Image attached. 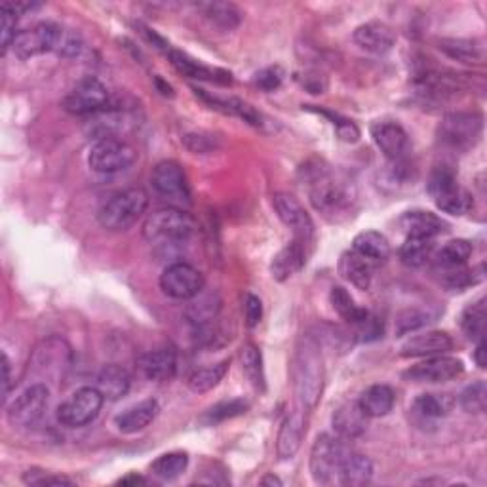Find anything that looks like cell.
Instances as JSON below:
<instances>
[{"mask_svg":"<svg viewBox=\"0 0 487 487\" xmlns=\"http://www.w3.org/2000/svg\"><path fill=\"white\" fill-rule=\"evenodd\" d=\"M149 196L141 187H130L111 194L98 209V221L103 229L122 232L134 227L137 219L147 212Z\"/></svg>","mask_w":487,"mask_h":487,"instance_id":"cell-4","label":"cell"},{"mask_svg":"<svg viewBox=\"0 0 487 487\" xmlns=\"http://www.w3.org/2000/svg\"><path fill=\"white\" fill-rule=\"evenodd\" d=\"M161 289L169 299L191 301L204 289V274L189 263L176 261L161 274Z\"/></svg>","mask_w":487,"mask_h":487,"instance_id":"cell-12","label":"cell"},{"mask_svg":"<svg viewBox=\"0 0 487 487\" xmlns=\"http://www.w3.org/2000/svg\"><path fill=\"white\" fill-rule=\"evenodd\" d=\"M352 252L370 261L372 265H379V263H385L390 257V242L383 232L364 231L354 236Z\"/></svg>","mask_w":487,"mask_h":487,"instance_id":"cell-27","label":"cell"},{"mask_svg":"<svg viewBox=\"0 0 487 487\" xmlns=\"http://www.w3.org/2000/svg\"><path fill=\"white\" fill-rule=\"evenodd\" d=\"M453 349V339L445 332H427L413 335L400 349L402 358H430L447 354Z\"/></svg>","mask_w":487,"mask_h":487,"instance_id":"cell-19","label":"cell"},{"mask_svg":"<svg viewBox=\"0 0 487 487\" xmlns=\"http://www.w3.org/2000/svg\"><path fill=\"white\" fill-rule=\"evenodd\" d=\"M459 404L467 413L480 415L487 407V387L483 381H476L470 387H467L459 397Z\"/></svg>","mask_w":487,"mask_h":487,"instance_id":"cell-44","label":"cell"},{"mask_svg":"<svg viewBox=\"0 0 487 487\" xmlns=\"http://www.w3.org/2000/svg\"><path fill=\"white\" fill-rule=\"evenodd\" d=\"M307 432V420L301 412L289 413L280 427L279 438H276V453L282 460H289L301 450L302 438Z\"/></svg>","mask_w":487,"mask_h":487,"instance_id":"cell-21","label":"cell"},{"mask_svg":"<svg viewBox=\"0 0 487 487\" xmlns=\"http://www.w3.org/2000/svg\"><path fill=\"white\" fill-rule=\"evenodd\" d=\"M347 445L332 434H320L310 450V474L316 483H332L347 455Z\"/></svg>","mask_w":487,"mask_h":487,"instance_id":"cell-9","label":"cell"},{"mask_svg":"<svg viewBox=\"0 0 487 487\" xmlns=\"http://www.w3.org/2000/svg\"><path fill=\"white\" fill-rule=\"evenodd\" d=\"M244 318L247 327H255L263 318V302L257 295L246 294L244 295Z\"/></svg>","mask_w":487,"mask_h":487,"instance_id":"cell-52","label":"cell"},{"mask_svg":"<svg viewBox=\"0 0 487 487\" xmlns=\"http://www.w3.org/2000/svg\"><path fill=\"white\" fill-rule=\"evenodd\" d=\"M394 402H397V394L389 385H372L367 387L358 398L360 410L365 413V417L379 419L385 417L392 412Z\"/></svg>","mask_w":487,"mask_h":487,"instance_id":"cell-30","label":"cell"},{"mask_svg":"<svg viewBox=\"0 0 487 487\" xmlns=\"http://www.w3.org/2000/svg\"><path fill=\"white\" fill-rule=\"evenodd\" d=\"M463 360L440 354V357H430L425 362L412 365L410 370L404 373V377L407 381H413V383H445V381H452L459 375H463Z\"/></svg>","mask_w":487,"mask_h":487,"instance_id":"cell-16","label":"cell"},{"mask_svg":"<svg viewBox=\"0 0 487 487\" xmlns=\"http://www.w3.org/2000/svg\"><path fill=\"white\" fill-rule=\"evenodd\" d=\"M400 227L407 236H419V239H436L447 229V223L436 214L427 209H412L400 217Z\"/></svg>","mask_w":487,"mask_h":487,"instance_id":"cell-24","label":"cell"},{"mask_svg":"<svg viewBox=\"0 0 487 487\" xmlns=\"http://www.w3.org/2000/svg\"><path fill=\"white\" fill-rule=\"evenodd\" d=\"M297 81L301 82L302 88H307L310 94H324V90L327 88V82L326 78L318 73H305V75H299Z\"/></svg>","mask_w":487,"mask_h":487,"instance_id":"cell-53","label":"cell"},{"mask_svg":"<svg viewBox=\"0 0 487 487\" xmlns=\"http://www.w3.org/2000/svg\"><path fill=\"white\" fill-rule=\"evenodd\" d=\"M23 482L27 485H38V487L75 485V482L67 476H61V474H50V472H43V470H27L23 474Z\"/></svg>","mask_w":487,"mask_h":487,"instance_id":"cell-50","label":"cell"},{"mask_svg":"<svg viewBox=\"0 0 487 487\" xmlns=\"http://www.w3.org/2000/svg\"><path fill=\"white\" fill-rule=\"evenodd\" d=\"M332 423L341 440H357L367 428V417L360 410L358 402H347L337 407Z\"/></svg>","mask_w":487,"mask_h":487,"instance_id":"cell-23","label":"cell"},{"mask_svg":"<svg viewBox=\"0 0 487 487\" xmlns=\"http://www.w3.org/2000/svg\"><path fill=\"white\" fill-rule=\"evenodd\" d=\"M151 185L158 196L172 204H191L189 179L176 161H162L153 168Z\"/></svg>","mask_w":487,"mask_h":487,"instance_id":"cell-13","label":"cell"},{"mask_svg":"<svg viewBox=\"0 0 487 487\" xmlns=\"http://www.w3.org/2000/svg\"><path fill=\"white\" fill-rule=\"evenodd\" d=\"M272 206L276 216L280 217V221L287 229H292L295 240L309 244L314 236V223L312 217L302 204L292 194L279 192L272 196Z\"/></svg>","mask_w":487,"mask_h":487,"instance_id":"cell-14","label":"cell"},{"mask_svg":"<svg viewBox=\"0 0 487 487\" xmlns=\"http://www.w3.org/2000/svg\"><path fill=\"white\" fill-rule=\"evenodd\" d=\"M50 404V389L44 383H35L25 389L20 397L10 404L6 417L12 427L31 428L41 423Z\"/></svg>","mask_w":487,"mask_h":487,"instance_id":"cell-10","label":"cell"},{"mask_svg":"<svg viewBox=\"0 0 487 487\" xmlns=\"http://www.w3.org/2000/svg\"><path fill=\"white\" fill-rule=\"evenodd\" d=\"M460 327L470 341L483 339L485 335V301H478L474 305L467 307L463 316H460Z\"/></svg>","mask_w":487,"mask_h":487,"instance_id":"cell-42","label":"cell"},{"mask_svg":"<svg viewBox=\"0 0 487 487\" xmlns=\"http://www.w3.org/2000/svg\"><path fill=\"white\" fill-rule=\"evenodd\" d=\"M4 360V398H8V394H10V383H12V377H10V360L8 357L4 354L3 357Z\"/></svg>","mask_w":487,"mask_h":487,"instance_id":"cell-56","label":"cell"},{"mask_svg":"<svg viewBox=\"0 0 487 487\" xmlns=\"http://www.w3.org/2000/svg\"><path fill=\"white\" fill-rule=\"evenodd\" d=\"M219 310H221L219 297L216 294H204L202 289L199 295L191 299V302L185 309V316L196 330V327H206L212 324L217 318Z\"/></svg>","mask_w":487,"mask_h":487,"instance_id":"cell-31","label":"cell"},{"mask_svg":"<svg viewBox=\"0 0 487 487\" xmlns=\"http://www.w3.org/2000/svg\"><path fill=\"white\" fill-rule=\"evenodd\" d=\"M292 379L295 397L301 405L307 407V410H314L324 392L326 367L322 345L310 334L299 339L292 365Z\"/></svg>","mask_w":487,"mask_h":487,"instance_id":"cell-1","label":"cell"},{"mask_svg":"<svg viewBox=\"0 0 487 487\" xmlns=\"http://www.w3.org/2000/svg\"><path fill=\"white\" fill-rule=\"evenodd\" d=\"M249 404L242 398H234V400H227V402H219L214 407H209V410L200 417V420L204 425H217L223 423V420L227 419H234L239 415H244L247 412Z\"/></svg>","mask_w":487,"mask_h":487,"instance_id":"cell-43","label":"cell"},{"mask_svg":"<svg viewBox=\"0 0 487 487\" xmlns=\"http://www.w3.org/2000/svg\"><path fill=\"white\" fill-rule=\"evenodd\" d=\"M185 147L192 153H208V151H212L214 149V141L212 139H208L204 136H199V134H189L185 136Z\"/></svg>","mask_w":487,"mask_h":487,"instance_id":"cell-54","label":"cell"},{"mask_svg":"<svg viewBox=\"0 0 487 487\" xmlns=\"http://www.w3.org/2000/svg\"><path fill=\"white\" fill-rule=\"evenodd\" d=\"M199 10L204 14L206 20L212 21L217 27L232 31L242 21V12L236 4L231 3H202L199 4Z\"/></svg>","mask_w":487,"mask_h":487,"instance_id":"cell-35","label":"cell"},{"mask_svg":"<svg viewBox=\"0 0 487 487\" xmlns=\"http://www.w3.org/2000/svg\"><path fill=\"white\" fill-rule=\"evenodd\" d=\"M137 161L134 145L118 137L98 139L88 154V166L98 174H118L126 172Z\"/></svg>","mask_w":487,"mask_h":487,"instance_id":"cell-6","label":"cell"},{"mask_svg":"<svg viewBox=\"0 0 487 487\" xmlns=\"http://www.w3.org/2000/svg\"><path fill=\"white\" fill-rule=\"evenodd\" d=\"M229 365H231V360H221L219 364L200 367V370H196L189 377V381H187L189 389L196 394H204V392H209L212 389H216L223 381V377L227 375Z\"/></svg>","mask_w":487,"mask_h":487,"instance_id":"cell-37","label":"cell"},{"mask_svg":"<svg viewBox=\"0 0 487 487\" xmlns=\"http://www.w3.org/2000/svg\"><path fill=\"white\" fill-rule=\"evenodd\" d=\"M438 48L447 58L460 63L472 65L483 61V48L476 41H468V38H442Z\"/></svg>","mask_w":487,"mask_h":487,"instance_id":"cell-34","label":"cell"},{"mask_svg":"<svg viewBox=\"0 0 487 487\" xmlns=\"http://www.w3.org/2000/svg\"><path fill=\"white\" fill-rule=\"evenodd\" d=\"M485 341L483 339H480L478 341V347H476V350H474V362H476L478 364V367H480V370H485Z\"/></svg>","mask_w":487,"mask_h":487,"instance_id":"cell-55","label":"cell"},{"mask_svg":"<svg viewBox=\"0 0 487 487\" xmlns=\"http://www.w3.org/2000/svg\"><path fill=\"white\" fill-rule=\"evenodd\" d=\"M453 398L450 394H420L413 402V412L423 419H442L453 410Z\"/></svg>","mask_w":487,"mask_h":487,"instance_id":"cell-36","label":"cell"},{"mask_svg":"<svg viewBox=\"0 0 487 487\" xmlns=\"http://www.w3.org/2000/svg\"><path fill=\"white\" fill-rule=\"evenodd\" d=\"M169 58V61H172L174 67L181 73L185 75L189 78H196V81H209V82H223L221 78L217 75H223V71H217V69H209L206 67V65H202L200 61L192 59L191 56L183 54V51L179 50H174L169 48V51L166 54Z\"/></svg>","mask_w":487,"mask_h":487,"instance_id":"cell-33","label":"cell"},{"mask_svg":"<svg viewBox=\"0 0 487 487\" xmlns=\"http://www.w3.org/2000/svg\"><path fill=\"white\" fill-rule=\"evenodd\" d=\"M337 269H339V274L354 287L362 289V292L370 289L372 279H373V265L370 261H365L362 255H358L357 252H345L341 255Z\"/></svg>","mask_w":487,"mask_h":487,"instance_id":"cell-29","label":"cell"},{"mask_svg":"<svg viewBox=\"0 0 487 487\" xmlns=\"http://www.w3.org/2000/svg\"><path fill=\"white\" fill-rule=\"evenodd\" d=\"M18 12L12 8L10 3H3L0 6V35H3V54H6L8 48L14 44L20 31H16L18 25Z\"/></svg>","mask_w":487,"mask_h":487,"instance_id":"cell-48","label":"cell"},{"mask_svg":"<svg viewBox=\"0 0 487 487\" xmlns=\"http://www.w3.org/2000/svg\"><path fill=\"white\" fill-rule=\"evenodd\" d=\"M483 116L476 111H457L442 118L438 126V139L444 147L465 153L470 151L482 137Z\"/></svg>","mask_w":487,"mask_h":487,"instance_id":"cell-5","label":"cell"},{"mask_svg":"<svg viewBox=\"0 0 487 487\" xmlns=\"http://www.w3.org/2000/svg\"><path fill=\"white\" fill-rule=\"evenodd\" d=\"M240 362H242V372L247 377L249 383L261 392L265 390V370H263L261 350L254 343L244 345L240 350Z\"/></svg>","mask_w":487,"mask_h":487,"instance_id":"cell-41","label":"cell"},{"mask_svg":"<svg viewBox=\"0 0 487 487\" xmlns=\"http://www.w3.org/2000/svg\"><path fill=\"white\" fill-rule=\"evenodd\" d=\"M339 482L343 485H350V487H358V485H365L370 483L373 478V463L370 457H365L362 453H354V452H347L343 463L339 467V474H337Z\"/></svg>","mask_w":487,"mask_h":487,"instance_id":"cell-28","label":"cell"},{"mask_svg":"<svg viewBox=\"0 0 487 487\" xmlns=\"http://www.w3.org/2000/svg\"><path fill=\"white\" fill-rule=\"evenodd\" d=\"M307 172L310 169L307 168ZM310 185V204L326 221L343 223L357 209V194L349 183L334 177L326 168L316 166L307 176Z\"/></svg>","mask_w":487,"mask_h":487,"instance_id":"cell-2","label":"cell"},{"mask_svg":"<svg viewBox=\"0 0 487 487\" xmlns=\"http://www.w3.org/2000/svg\"><path fill=\"white\" fill-rule=\"evenodd\" d=\"M474 274H476V272L467 269L465 265L463 267H452V269H442L440 282L447 289H453V292H463V289H467L468 286L478 284L480 279H476Z\"/></svg>","mask_w":487,"mask_h":487,"instance_id":"cell-47","label":"cell"},{"mask_svg":"<svg viewBox=\"0 0 487 487\" xmlns=\"http://www.w3.org/2000/svg\"><path fill=\"white\" fill-rule=\"evenodd\" d=\"M372 137L377 149L383 153L390 162L404 161L412 149L407 131L394 121H379L372 126Z\"/></svg>","mask_w":487,"mask_h":487,"instance_id":"cell-17","label":"cell"},{"mask_svg":"<svg viewBox=\"0 0 487 487\" xmlns=\"http://www.w3.org/2000/svg\"><path fill=\"white\" fill-rule=\"evenodd\" d=\"M158 412H161V407H158L156 400H143L128 407L124 413L116 415L114 427L122 434H137L153 423Z\"/></svg>","mask_w":487,"mask_h":487,"instance_id":"cell-25","label":"cell"},{"mask_svg":"<svg viewBox=\"0 0 487 487\" xmlns=\"http://www.w3.org/2000/svg\"><path fill=\"white\" fill-rule=\"evenodd\" d=\"M383 334H385L383 320L372 312H367V316L362 322L352 326L354 341H360V343H372V341L383 337Z\"/></svg>","mask_w":487,"mask_h":487,"instance_id":"cell-45","label":"cell"},{"mask_svg":"<svg viewBox=\"0 0 487 487\" xmlns=\"http://www.w3.org/2000/svg\"><path fill=\"white\" fill-rule=\"evenodd\" d=\"M261 485H282V480H279L276 476H272V474H269V476H265L261 480Z\"/></svg>","mask_w":487,"mask_h":487,"instance_id":"cell-58","label":"cell"},{"mask_svg":"<svg viewBox=\"0 0 487 487\" xmlns=\"http://www.w3.org/2000/svg\"><path fill=\"white\" fill-rule=\"evenodd\" d=\"M105 397L96 387H82L58 407V420L67 428H81L96 420Z\"/></svg>","mask_w":487,"mask_h":487,"instance_id":"cell-8","label":"cell"},{"mask_svg":"<svg viewBox=\"0 0 487 487\" xmlns=\"http://www.w3.org/2000/svg\"><path fill=\"white\" fill-rule=\"evenodd\" d=\"M436 246L434 239H419V236H407L400 247V261L410 269H420L432 259Z\"/></svg>","mask_w":487,"mask_h":487,"instance_id":"cell-32","label":"cell"},{"mask_svg":"<svg viewBox=\"0 0 487 487\" xmlns=\"http://www.w3.org/2000/svg\"><path fill=\"white\" fill-rule=\"evenodd\" d=\"M137 367L145 379L164 383V381L174 379L177 372V354L168 347L149 350L137 358Z\"/></svg>","mask_w":487,"mask_h":487,"instance_id":"cell-18","label":"cell"},{"mask_svg":"<svg viewBox=\"0 0 487 487\" xmlns=\"http://www.w3.org/2000/svg\"><path fill=\"white\" fill-rule=\"evenodd\" d=\"M330 302H332V307L335 309V312L341 316V318L347 320L350 326L362 322L367 316V312H370V310L358 307L357 301L352 299V295L347 292L343 286H334L332 287Z\"/></svg>","mask_w":487,"mask_h":487,"instance_id":"cell-40","label":"cell"},{"mask_svg":"<svg viewBox=\"0 0 487 487\" xmlns=\"http://www.w3.org/2000/svg\"><path fill=\"white\" fill-rule=\"evenodd\" d=\"M284 81V71L280 67H267L255 75V86L263 91L279 90Z\"/></svg>","mask_w":487,"mask_h":487,"instance_id":"cell-51","label":"cell"},{"mask_svg":"<svg viewBox=\"0 0 487 487\" xmlns=\"http://www.w3.org/2000/svg\"><path fill=\"white\" fill-rule=\"evenodd\" d=\"M84 50V43L78 33L71 31V29H59V36H58V44H56V51L63 58H78L81 56V51Z\"/></svg>","mask_w":487,"mask_h":487,"instance_id":"cell-49","label":"cell"},{"mask_svg":"<svg viewBox=\"0 0 487 487\" xmlns=\"http://www.w3.org/2000/svg\"><path fill=\"white\" fill-rule=\"evenodd\" d=\"M354 43H357L367 54L383 56L397 44V35L387 23L367 21L354 31Z\"/></svg>","mask_w":487,"mask_h":487,"instance_id":"cell-20","label":"cell"},{"mask_svg":"<svg viewBox=\"0 0 487 487\" xmlns=\"http://www.w3.org/2000/svg\"><path fill=\"white\" fill-rule=\"evenodd\" d=\"M428 192L432 194L436 206L445 214L463 216L472 206L468 192L460 189L453 169L447 166L434 169L428 179Z\"/></svg>","mask_w":487,"mask_h":487,"instance_id":"cell-7","label":"cell"},{"mask_svg":"<svg viewBox=\"0 0 487 487\" xmlns=\"http://www.w3.org/2000/svg\"><path fill=\"white\" fill-rule=\"evenodd\" d=\"M111 94L96 76H84L63 99V109L71 114H98L109 109Z\"/></svg>","mask_w":487,"mask_h":487,"instance_id":"cell-11","label":"cell"},{"mask_svg":"<svg viewBox=\"0 0 487 487\" xmlns=\"http://www.w3.org/2000/svg\"><path fill=\"white\" fill-rule=\"evenodd\" d=\"M189 467V455L185 452H172L158 457L151 465L153 476L162 482H174Z\"/></svg>","mask_w":487,"mask_h":487,"instance_id":"cell-38","label":"cell"},{"mask_svg":"<svg viewBox=\"0 0 487 487\" xmlns=\"http://www.w3.org/2000/svg\"><path fill=\"white\" fill-rule=\"evenodd\" d=\"M145 482H147V480L141 478V476H136V474H130V476L122 478L118 483H121V485H128V483H145Z\"/></svg>","mask_w":487,"mask_h":487,"instance_id":"cell-57","label":"cell"},{"mask_svg":"<svg viewBox=\"0 0 487 487\" xmlns=\"http://www.w3.org/2000/svg\"><path fill=\"white\" fill-rule=\"evenodd\" d=\"M59 29L61 25L56 23H38L31 29L20 31L12 48H14L20 59H31L35 56L46 54V51H56Z\"/></svg>","mask_w":487,"mask_h":487,"instance_id":"cell-15","label":"cell"},{"mask_svg":"<svg viewBox=\"0 0 487 487\" xmlns=\"http://www.w3.org/2000/svg\"><path fill=\"white\" fill-rule=\"evenodd\" d=\"M194 231V217L181 208L156 209L143 223V239L153 246L162 247L187 242Z\"/></svg>","mask_w":487,"mask_h":487,"instance_id":"cell-3","label":"cell"},{"mask_svg":"<svg viewBox=\"0 0 487 487\" xmlns=\"http://www.w3.org/2000/svg\"><path fill=\"white\" fill-rule=\"evenodd\" d=\"M130 375L122 365L107 364L101 367V372L96 377V389L103 394L105 400L116 402L126 397L130 390Z\"/></svg>","mask_w":487,"mask_h":487,"instance_id":"cell-26","label":"cell"},{"mask_svg":"<svg viewBox=\"0 0 487 487\" xmlns=\"http://www.w3.org/2000/svg\"><path fill=\"white\" fill-rule=\"evenodd\" d=\"M428 322H432V316L423 309H405L398 314L397 318V334L407 335L419 332L420 327H425Z\"/></svg>","mask_w":487,"mask_h":487,"instance_id":"cell-46","label":"cell"},{"mask_svg":"<svg viewBox=\"0 0 487 487\" xmlns=\"http://www.w3.org/2000/svg\"><path fill=\"white\" fill-rule=\"evenodd\" d=\"M472 255V244L468 240L457 239L442 246V249L434 252L432 259L436 261L438 269H452V267H463Z\"/></svg>","mask_w":487,"mask_h":487,"instance_id":"cell-39","label":"cell"},{"mask_svg":"<svg viewBox=\"0 0 487 487\" xmlns=\"http://www.w3.org/2000/svg\"><path fill=\"white\" fill-rule=\"evenodd\" d=\"M307 244L299 240H292L287 246H284L279 254L272 257L271 263V274L276 282H286L297 274L307 263Z\"/></svg>","mask_w":487,"mask_h":487,"instance_id":"cell-22","label":"cell"}]
</instances>
